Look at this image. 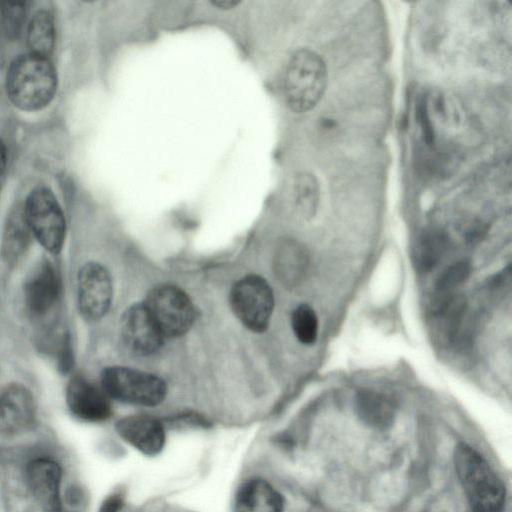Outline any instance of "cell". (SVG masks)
I'll use <instances>...</instances> for the list:
<instances>
[{
    "label": "cell",
    "mask_w": 512,
    "mask_h": 512,
    "mask_svg": "<svg viewBox=\"0 0 512 512\" xmlns=\"http://www.w3.org/2000/svg\"><path fill=\"white\" fill-rule=\"evenodd\" d=\"M36 420V404L31 392L13 383L0 391V435L11 437L28 431Z\"/></svg>",
    "instance_id": "30bf717a"
},
{
    "label": "cell",
    "mask_w": 512,
    "mask_h": 512,
    "mask_svg": "<svg viewBox=\"0 0 512 512\" xmlns=\"http://www.w3.org/2000/svg\"><path fill=\"white\" fill-rule=\"evenodd\" d=\"M26 5V2L0 3L3 25L9 35L15 36L20 32L25 21Z\"/></svg>",
    "instance_id": "d4e9b609"
},
{
    "label": "cell",
    "mask_w": 512,
    "mask_h": 512,
    "mask_svg": "<svg viewBox=\"0 0 512 512\" xmlns=\"http://www.w3.org/2000/svg\"><path fill=\"white\" fill-rule=\"evenodd\" d=\"M448 238L440 230L424 232L416 241L412 250V260L420 272L432 270L446 253Z\"/></svg>",
    "instance_id": "ac0fdd59"
},
{
    "label": "cell",
    "mask_w": 512,
    "mask_h": 512,
    "mask_svg": "<svg viewBox=\"0 0 512 512\" xmlns=\"http://www.w3.org/2000/svg\"><path fill=\"white\" fill-rule=\"evenodd\" d=\"M30 233L23 211L12 213L7 221L2 243L3 255L7 261H15L21 256L28 245Z\"/></svg>",
    "instance_id": "ffe728a7"
},
{
    "label": "cell",
    "mask_w": 512,
    "mask_h": 512,
    "mask_svg": "<svg viewBox=\"0 0 512 512\" xmlns=\"http://www.w3.org/2000/svg\"><path fill=\"white\" fill-rule=\"evenodd\" d=\"M60 293L58 277L49 262H41L33 269L24 286L28 309L37 315L47 313L56 303Z\"/></svg>",
    "instance_id": "5bb4252c"
},
{
    "label": "cell",
    "mask_w": 512,
    "mask_h": 512,
    "mask_svg": "<svg viewBox=\"0 0 512 512\" xmlns=\"http://www.w3.org/2000/svg\"><path fill=\"white\" fill-rule=\"evenodd\" d=\"M328 81L324 60L316 52L301 48L287 64L283 92L286 105L295 113L313 109L322 98Z\"/></svg>",
    "instance_id": "3957f363"
},
{
    "label": "cell",
    "mask_w": 512,
    "mask_h": 512,
    "mask_svg": "<svg viewBox=\"0 0 512 512\" xmlns=\"http://www.w3.org/2000/svg\"><path fill=\"white\" fill-rule=\"evenodd\" d=\"M292 330L299 342L313 344L318 336V318L315 311L307 304L299 305L292 313Z\"/></svg>",
    "instance_id": "7402d4cb"
},
{
    "label": "cell",
    "mask_w": 512,
    "mask_h": 512,
    "mask_svg": "<svg viewBox=\"0 0 512 512\" xmlns=\"http://www.w3.org/2000/svg\"><path fill=\"white\" fill-rule=\"evenodd\" d=\"M101 387L110 398L140 406H156L167 394L166 383L157 375L122 366L105 368Z\"/></svg>",
    "instance_id": "5b68a950"
},
{
    "label": "cell",
    "mask_w": 512,
    "mask_h": 512,
    "mask_svg": "<svg viewBox=\"0 0 512 512\" xmlns=\"http://www.w3.org/2000/svg\"><path fill=\"white\" fill-rule=\"evenodd\" d=\"M470 270L471 267L467 261L453 264L438 278L436 283L437 291L440 293H451L468 278Z\"/></svg>",
    "instance_id": "cb8c5ba5"
},
{
    "label": "cell",
    "mask_w": 512,
    "mask_h": 512,
    "mask_svg": "<svg viewBox=\"0 0 512 512\" xmlns=\"http://www.w3.org/2000/svg\"><path fill=\"white\" fill-rule=\"evenodd\" d=\"M239 3L240 1L236 0H215L210 2L211 5L221 9H231L237 6Z\"/></svg>",
    "instance_id": "4316f807"
},
{
    "label": "cell",
    "mask_w": 512,
    "mask_h": 512,
    "mask_svg": "<svg viewBox=\"0 0 512 512\" xmlns=\"http://www.w3.org/2000/svg\"><path fill=\"white\" fill-rule=\"evenodd\" d=\"M57 90V72L49 57L25 53L16 57L6 74L10 101L23 111L41 110Z\"/></svg>",
    "instance_id": "6da1fadb"
},
{
    "label": "cell",
    "mask_w": 512,
    "mask_h": 512,
    "mask_svg": "<svg viewBox=\"0 0 512 512\" xmlns=\"http://www.w3.org/2000/svg\"><path fill=\"white\" fill-rule=\"evenodd\" d=\"M27 485L36 503L44 512H62V467L49 457H36L27 463Z\"/></svg>",
    "instance_id": "9c48e42d"
},
{
    "label": "cell",
    "mask_w": 512,
    "mask_h": 512,
    "mask_svg": "<svg viewBox=\"0 0 512 512\" xmlns=\"http://www.w3.org/2000/svg\"><path fill=\"white\" fill-rule=\"evenodd\" d=\"M112 280L108 270L97 262L84 264L77 276L78 308L86 320L95 321L108 311L112 300Z\"/></svg>",
    "instance_id": "ba28073f"
},
{
    "label": "cell",
    "mask_w": 512,
    "mask_h": 512,
    "mask_svg": "<svg viewBox=\"0 0 512 512\" xmlns=\"http://www.w3.org/2000/svg\"><path fill=\"white\" fill-rule=\"evenodd\" d=\"M22 211L31 234L47 251L58 254L65 241L66 221L54 193L46 187L33 189Z\"/></svg>",
    "instance_id": "277c9868"
},
{
    "label": "cell",
    "mask_w": 512,
    "mask_h": 512,
    "mask_svg": "<svg viewBox=\"0 0 512 512\" xmlns=\"http://www.w3.org/2000/svg\"><path fill=\"white\" fill-rule=\"evenodd\" d=\"M356 410L366 423L383 427L391 423L395 414V404L383 393L364 389L356 395Z\"/></svg>",
    "instance_id": "e0dca14e"
},
{
    "label": "cell",
    "mask_w": 512,
    "mask_h": 512,
    "mask_svg": "<svg viewBox=\"0 0 512 512\" xmlns=\"http://www.w3.org/2000/svg\"><path fill=\"white\" fill-rule=\"evenodd\" d=\"M7 162L6 149L3 142L0 140V177L2 176Z\"/></svg>",
    "instance_id": "83f0119b"
},
{
    "label": "cell",
    "mask_w": 512,
    "mask_h": 512,
    "mask_svg": "<svg viewBox=\"0 0 512 512\" xmlns=\"http://www.w3.org/2000/svg\"><path fill=\"white\" fill-rule=\"evenodd\" d=\"M120 331L124 344L135 354L156 352L164 337L143 303L128 308L122 315Z\"/></svg>",
    "instance_id": "8fae6325"
},
{
    "label": "cell",
    "mask_w": 512,
    "mask_h": 512,
    "mask_svg": "<svg viewBox=\"0 0 512 512\" xmlns=\"http://www.w3.org/2000/svg\"><path fill=\"white\" fill-rule=\"evenodd\" d=\"M296 205L304 216H312L319 201L320 187L316 177L309 172H300L294 180Z\"/></svg>",
    "instance_id": "44dd1931"
},
{
    "label": "cell",
    "mask_w": 512,
    "mask_h": 512,
    "mask_svg": "<svg viewBox=\"0 0 512 512\" xmlns=\"http://www.w3.org/2000/svg\"><path fill=\"white\" fill-rule=\"evenodd\" d=\"M143 304L164 338L186 333L195 319L191 300L184 291L173 285L155 287Z\"/></svg>",
    "instance_id": "8992f818"
},
{
    "label": "cell",
    "mask_w": 512,
    "mask_h": 512,
    "mask_svg": "<svg viewBox=\"0 0 512 512\" xmlns=\"http://www.w3.org/2000/svg\"><path fill=\"white\" fill-rule=\"evenodd\" d=\"M115 429L124 441L148 456L157 455L165 445L162 423L149 416L124 417L117 421Z\"/></svg>",
    "instance_id": "4fadbf2b"
},
{
    "label": "cell",
    "mask_w": 512,
    "mask_h": 512,
    "mask_svg": "<svg viewBox=\"0 0 512 512\" xmlns=\"http://www.w3.org/2000/svg\"><path fill=\"white\" fill-rule=\"evenodd\" d=\"M283 252L284 277L290 283H297L303 278L308 268L307 254L295 243H288Z\"/></svg>",
    "instance_id": "603a6c76"
},
{
    "label": "cell",
    "mask_w": 512,
    "mask_h": 512,
    "mask_svg": "<svg viewBox=\"0 0 512 512\" xmlns=\"http://www.w3.org/2000/svg\"><path fill=\"white\" fill-rule=\"evenodd\" d=\"M454 463L472 512H502L505 489L487 462L471 447L461 444Z\"/></svg>",
    "instance_id": "7a4b0ae2"
},
{
    "label": "cell",
    "mask_w": 512,
    "mask_h": 512,
    "mask_svg": "<svg viewBox=\"0 0 512 512\" xmlns=\"http://www.w3.org/2000/svg\"><path fill=\"white\" fill-rule=\"evenodd\" d=\"M109 396L98 386L82 376H74L66 388V402L70 412L86 422H101L111 415Z\"/></svg>",
    "instance_id": "7c38bea8"
},
{
    "label": "cell",
    "mask_w": 512,
    "mask_h": 512,
    "mask_svg": "<svg viewBox=\"0 0 512 512\" xmlns=\"http://www.w3.org/2000/svg\"><path fill=\"white\" fill-rule=\"evenodd\" d=\"M466 310V300L461 295H450L438 303L431 315V334L441 346H449L457 337Z\"/></svg>",
    "instance_id": "9a60e30c"
},
{
    "label": "cell",
    "mask_w": 512,
    "mask_h": 512,
    "mask_svg": "<svg viewBox=\"0 0 512 512\" xmlns=\"http://www.w3.org/2000/svg\"><path fill=\"white\" fill-rule=\"evenodd\" d=\"M124 505L122 495L115 493L105 498L98 512H120Z\"/></svg>",
    "instance_id": "484cf974"
},
{
    "label": "cell",
    "mask_w": 512,
    "mask_h": 512,
    "mask_svg": "<svg viewBox=\"0 0 512 512\" xmlns=\"http://www.w3.org/2000/svg\"><path fill=\"white\" fill-rule=\"evenodd\" d=\"M235 512H283V500L269 482L251 479L237 492Z\"/></svg>",
    "instance_id": "2e32d148"
},
{
    "label": "cell",
    "mask_w": 512,
    "mask_h": 512,
    "mask_svg": "<svg viewBox=\"0 0 512 512\" xmlns=\"http://www.w3.org/2000/svg\"><path fill=\"white\" fill-rule=\"evenodd\" d=\"M55 24L52 14L39 10L32 16L27 27V45L29 52L49 57L55 45Z\"/></svg>",
    "instance_id": "d6986e66"
},
{
    "label": "cell",
    "mask_w": 512,
    "mask_h": 512,
    "mask_svg": "<svg viewBox=\"0 0 512 512\" xmlns=\"http://www.w3.org/2000/svg\"><path fill=\"white\" fill-rule=\"evenodd\" d=\"M231 307L251 331L262 332L270 322L274 307V296L265 279L248 275L237 281L230 294Z\"/></svg>",
    "instance_id": "52a82bcc"
}]
</instances>
